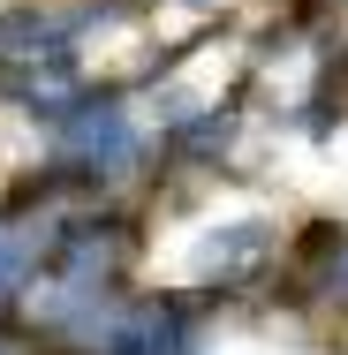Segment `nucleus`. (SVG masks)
<instances>
[{
	"mask_svg": "<svg viewBox=\"0 0 348 355\" xmlns=\"http://www.w3.org/2000/svg\"><path fill=\"white\" fill-rule=\"evenodd\" d=\"M280 257V227L258 212L242 219H212V227H197V242H190V280L197 287H250L265 280V265Z\"/></svg>",
	"mask_w": 348,
	"mask_h": 355,
	"instance_id": "f257e3e1",
	"label": "nucleus"
},
{
	"mask_svg": "<svg viewBox=\"0 0 348 355\" xmlns=\"http://www.w3.org/2000/svg\"><path fill=\"white\" fill-rule=\"evenodd\" d=\"M99 355H205V333L190 318V295H129Z\"/></svg>",
	"mask_w": 348,
	"mask_h": 355,
	"instance_id": "f03ea898",
	"label": "nucleus"
},
{
	"mask_svg": "<svg viewBox=\"0 0 348 355\" xmlns=\"http://www.w3.org/2000/svg\"><path fill=\"white\" fill-rule=\"evenodd\" d=\"M46 265V219H23V212H0V302L31 295Z\"/></svg>",
	"mask_w": 348,
	"mask_h": 355,
	"instance_id": "7ed1b4c3",
	"label": "nucleus"
}]
</instances>
